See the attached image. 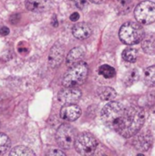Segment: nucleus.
Returning <instances> with one entry per match:
<instances>
[{
    "label": "nucleus",
    "instance_id": "aec40b11",
    "mask_svg": "<svg viewBox=\"0 0 155 156\" xmlns=\"http://www.w3.org/2000/svg\"><path fill=\"white\" fill-rule=\"evenodd\" d=\"M11 142L8 136L5 133H0V154H5L10 148Z\"/></svg>",
    "mask_w": 155,
    "mask_h": 156
},
{
    "label": "nucleus",
    "instance_id": "a211bd4d",
    "mask_svg": "<svg viewBox=\"0 0 155 156\" xmlns=\"http://www.w3.org/2000/svg\"><path fill=\"white\" fill-rule=\"evenodd\" d=\"M10 155H16V156H28V155H35V153L26 147V146H23V145H20V146H16L15 147L11 152H10Z\"/></svg>",
    "mask_w": 155,
    "mask_h": 156
},
{
    "label": "nucleus",
    "instance_id": "423d86ee",
    "mask_svg": "<svg viewBox=\"0 0 155 156\" xmlns=\"http://www.w3.org/2000/svg\"><path fill=\"white\" fill-rule=\"evenodd\" d=\"M76 131L69 124H62L57 131L56 140L58 144L63 149H71L76 142Z\"/></svg>",
    "mask_w": 155,
    "mask_h": 156
},
{
    "label": "nucleus",
    "instance_id": "f8f14e48",
    "mask_svg": "<svg viewBox=\"0 0 155 156\" xmlns=\"http://www.w3.org/2000/svg\"><path fill=\"white\" fill-rule=\"evenodd\" d=\"M92 33L91 27L89 24L85 22L78 23L72 27V34L78 39H86Z\"/></svg>",
    "mask_w": 155,
    "mask_h": 156
},
{
    "label": "nucleus",
    "instance_id": "6ab92c4d",
    "mask_svg": "<svg viewBox=\"0 0 155 156\" xmlns=\"http://www.w3.org/2000/svg\"><path fill=\"white\" fill-rule=\"evenodd\" d=\"M99 74L103 76L106 79H111L115 76L116 71L114 68L110 65H102L99 69Z\"/></svg>",
    "mask_w": 155,
    "mask_h": 156
},
{
    "label": "nucleus",
    "instance_id": "7ed1b4c3",
    "mask_svg": "<svg viewBox=\"0 0 155 156\" xmlns=\"http://www.w3.org/2000/svg\"><path fill=\"white\" fill-rule=\"evenodd\" d=\"M89 74L88 65L81 61L69 68V71L64 75L62 84L64 87H77L86 80Z\"/></svg>",
    "mask_w": 155,
    "mask_h": 156
},
{
    "label": "nucleus",
    "instance_id": "9b49d317",
    "mask_svg": "<svg viewBox=\"0 0 155 156\" xmlns=\"http://www.w3.org/2000/svg\"><path fill=\"white\" fill-rule=\"evenodd\" d=\"M53 5V0H26L27 10L36 13L48 11Z\"/></svg>",
    "mask_w": 155,
    "mask_h": 156
},
{
    "label": "nucleus",
    "instance_id": "f257e3e1",
    "mask_svg": "<svg viewBox=\"0 0 155 156\" xmlns=\"http://www.w3.org/2000/svg\"><path fill=\"white\" fill-rule=\"evenodd\" d=\"M101 120L107 127L122 137L131 138L142 129L145 112L137 106H125L121 102L111 101L102 109Z\"/></svg>",
    "mask_w": 155,
    "mask_h": 156
},
{
    "label": "nucleus",
    "instance_id": "1a4fd4ad",
    "mask_svg": "<svg viewBox=\"0 0 155 156\" xmlns=\"http://www.w3.org/2000/svg\"><path fill=\"white\" fill-rule=\"evenodd\" d=\"M64 58V48L59 43H56L50 49L48 55V65L50 68L54 69L58 67Z\"/></svg>",
    "mask_w": 155,
    "mask_h": 156
},
{
    "label": "nucleus",
    "instance_id": "ddd939ff",
    "mask_svg": "<svg viewBox=\"0 0 155 156\" xmlns=\"http://www.w3.org/2000/svg\"><path fill=\"white\" fill-rule=\"evenodd\" d=\"M84 56H85V52L83 50V48H79V47H77V48H74L73 49H71L68 56H67V59H66V64L69 68L81 62L84 58Z\"/></svg>",
    "mask_w": 155,
    "mask_h": 156
},
{
    "label": "nucleus",
    "instance_id": "c85d7f7f",
    "mask_svg": "<svg viewBox=\"0 0 155 156\" xmlns=\"http://www.w3.org/2000/svg\"><path fill=\"white\" fill-rule=\"evenodd\" d=\"M119 2H121L122 4H128L130 2H132V0H118Z\"/></svg>",
    "mask_w": 155,
    "mask_h": 156
},
{
    "label": "nucleus",
    "instance_id": "393cba45",
    "mask_svg": "<svg viewBox=\"0 0 155 156\" xmlns=\"http://www.w3.org/2000/svg\"><path fill=\"white\" fill-rule=\"evenodd\" d=\"M79 18V14L78 12H74L71 16H70V20L71 21H77Z\"/></svg>",
    "mask_w": 155,
    "mask_h": 156
},
{
    "label": "nucleus",
    "instance_id": "b1692460",
    "mask_svg": "<svg viewBox=\"0 0 155 156\" xmlns=\"http://www.w3.org/2000/svg\"><path fill=\"white\" fill-rule=\"evenodd\" d=\"M9 32H10V30L7 27H2L0 28V35H2V36H6L9 34Z\"/></svg>",
    "mask_w": 155,
    "mask_h": 156
},
{
    "label": "nucleus",
    "instance_id": "5701e85b",
    "mask_svg": "<svg viewBox=\"0 0 155 156\" xmlns=\"http://www.w3.org/2000/svg\"><path fill=\"white\" fill-rule=\"evenodd\" d=\"M48 155H65V154H64L63 152H61V151H59V150H57V149L51 150L50 152L48 153Z\"/></svg>",
    "mask_w": 155,
    "mask_h": 156
},
{
    "label": "nucleus",
    "instance_id": "a878e982",
    "mask_svg": "<svg viewBox=\"0 0 155 156\" xmlns=\"http://www.w3.org/2000/svg\"><path fill=\"white\" fill-rule=\"evenodd\" d=\"M18 52H20V53H26V52H27V48H24L20 44V45H18Z\"/></svg>",
    "mask_w": 155,
    "mask_h": 156
},
{
    "label": "nucleus",
    "instance_id": "f3484780",
    "mask_svg": "<svg viewBox=\"0 0 155 156\" xmlns=\"http://www.w3.org/2000/svg\"><path fill=\"white\" fill-rule=\"evenodd\" d=\"M144 80L147 86L155 87V66L149 67L144 74Z\"/></svg>",
    "mask_w": 155,
    "mask_h": 156
},
{
    "label": "nucleus",
    "instance_id": "2eb2a0df",
    "mask_svg": "<svg viewBox=\"0 0 155 156\" xmlns=\"http://www.w3.org/2000/svg\"><path fill=\"white\" fill-rule=\"evenodd\" d=\"M97 93L98 96L103 101H113L117 96L116 90L111 87H100Z\"/></svg>",
    "mask_w": 155,
    "mask_h": 156
},
{
    "label": "nucleus",
    "instance_id": "6e6552de",
    "mask_svg": "<svg viewBox=\"0 0 155 156\" xmlns=\"http://www.w3.org/2000/svg\"><path fill=\"white\" fill-rule=\"evenodd\" d=\"M153 144V136L152 133L148 131L139 132L134 135L133 146L136 150L141 152L148 151Z\"/></svg>",
    "mask_w": 155,
    "mask_h": 156
},
{
    "label": "nucleus",
    "instance_id": "f03ea898",
    "mask_svg": "<svg viewBox=\"0 0 155 156\" xmlns=\"http://www.w3.org/2000/svg\"><path fill=\"white\" fill-rule=\"evenodd\" d=\"M119 36L124 44L134 45L143 41L144 37V30L139 23L130 21L122 26Z\"/></svg>",
    "mask_w": 155,
    "mask_h": 156
},
{
    "label": "nucleus",
    "instance_id": "20e7f679",
    "mask_svg": "<svg viewBox=\"0 0 155 156\" xmlns=\"http://www.w3.org/2000/svg\"><path fill=\"white\" fill-rule=\"evenodd\" d=\"M134 16L140 24L149 25L153 23L155 21V3L152 1L140 3L134 10Z\"/></svg>",
    "mask_w": 155,
    "mask_h": 156
},
{
    "label": "nucleus",
    "instance_id": "bb28decb",
    "mask_svg": "<svg viewBox=\"0 0 155 156\" xmlns=\"http://www.w3.org/2000/svg\"><path fill=\"white\" fill-rule=\"evenodd\" d=\"M90 2H92V3H95V4H101V3H103L105 0H90Z\"/></svg>",
    "mask_w": 155,
    "mask_h": 156
},
{
    "label": "nucleus",
    "instance_id": "0eeeda50",
    "mask_svg": "<svg viewBox=\"0 0 155 156\" xmlns=\"http://www.w3.org/2000/svg\"><path fill=\"white\" fill-rule=\"evenodd\" d=\"M82 93L77 87H65L58 92V101L64 104H76L81 98Z\"/></svg>",
    "mask_w": 155,
    "mask_h": 156
},
{
    "label": "nucleus",
    "instance_id": "412c9836",
    "mask_svg": "<svg viewBox=\"0 0 155 156\" xmlns=\"http://www.w3.org/2000/svg\"><path fill=\"white\" fill-rule=\"evenodd\" d=\"M139 76H140V72H139V70L137 69H132L129 74H128V76L126 77V83L128 84V85H131V84H132V83H134L138 79H139Z\"/></svg>",
    "mask_w": 155,
    "mask_h": 156
},
{
    "label": "nucleus",
    "instance_id": "cd10ccee",
    "mask_svg": "<svg viewBox=\"0 0 155 156\" xmlns=\"http://www.w3.org/2000/svg\"><path fill=\"white\" fill-rule=\"evenodd\" d=\"M52 25H53L54 27H57V26H58V21H57L56 16H53V22H52Z\"/></svg>",
    "mask_w": 155,
    "mask_h": 156
},
{
    "label": "nucleus",
    "instance_id": "dca6fc26",
    "mask_svg": "<svg viewBox=\"0 0 155 156\" xmlns=\"http://www.w3.org/2000/svg\"><path fill=\"white\" fill-rule=\"evenodd\" d=\"M122 58L130 63H133L138 58V51L133 48H127L122 52Z\"/></svg>",
    "mask_w": 155,
    "mask_h": 156
},
{
    "label": "nucleus",
    "instance_id": "9d476101",
    "mask_svg": "<svg viewBox=\"0 0 155 156\" xmlns=\"http://www.w3.org/2000/svg\"><path fill=\"white\" fill-rule=\"evenodd\" d=\"M81 115V109L76 104H66L60 111V117L67 122H74Z\"/></svg>",
    "mask_w": 155,
    "mask_h": 156
},
{
    "label": "nucleus",
    "instance_id": "39448f33",
    "mask_svg": "<svg viewBox=\"0 0 155 156\" xmlns=\"http://www.w3.org/2000/svg\"><path fill=\"white\" fill-rule=\"evenodd\" d=\"M97 145L98 143L96 138L92 134L88 133H83L77 136L74 144L76 151L81 155L92 154L95 152Z\"/></svg>",
    "mask_w": 155,
    "mask_h": 156
},
{
    "label": "nucleus",
    "instance_id": "4468645a",
    "mask_svg": "<svg viewBox=\"0 0 155 156\" xmlns=\"http://www.w3.org/2000/svg\"><path fill=\"white\" fill-rule=\"evenodd\" d=\"M143 49L145 53L153 55L155 53V35L150 34L143 37V44H142Z\"/></svg>",
    "mask_w": 155,
    "mask_h": 156
},
{
    "label": "nucleus",
    "instance_id": "4be33fe9",
    "mask_svg": "<svg viewBox=\"0 0 155 156\" xmlns=\"http://www.w3.org/2000/svg\"><path fill=\"white\" fill-rule=\"evenodd\" d=\"M73 3L74 5L79 8V9H82L84 8L85 6H87L88 3H89V0H73Z\"/></svg>",
    "mask_w": 155,
    "mask_h": 156
}]
</instances>
